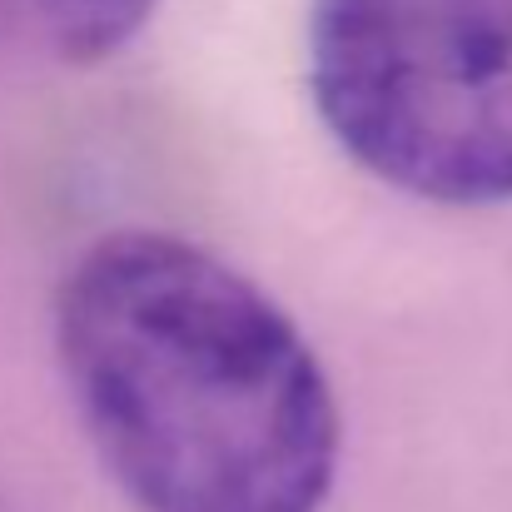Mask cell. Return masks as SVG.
<instances>
[{
  "label": "cell",
  "mask_w": 512,
  "mask_h": 512,
  "mask_svg": "<svg viewBox=\"0 0 512 512\" xmlns=\"http://www.w3.org/2000/svg\"><path fill=\"white\" fill-rule=\"evenodd\" d=\"M55 358L105 473L140 512H324L339 398L299 324L165 229L95 239L55 289Z\"/></svg>",
  "instance_id": "6da1fadb"
},
{
  "label": "cell",
  "mask_w": 512,
  "mask_h": 512,
  "mask_svg": "<svg viewBox=\"0 0 512 512\" xmlns=\"http://www.w3.org/2000/svg\"><path fill=\"white\" fill-rule=\"evenodd\" d=\"M304 60L358 170L428 204H512V0H314Z\"/></svg>",
  "instance_id": "7a4b0ae2"
},
{
  "label": "cell",
  "mask_w": 512,
  "mask_h": 512,
  "mask_svg": "<svg viewBox=\"0 0 512 512\" xmlns=\"http://www.w3.org/2000/svg\"><path fill=\"white\" fill-rule=\"evenodd\" d=\"M160 0H35L55 50L75 65H100L120 55L155 15Z\"/></svg>",
  "instance_id": "3957f363"
}]
</instances>
